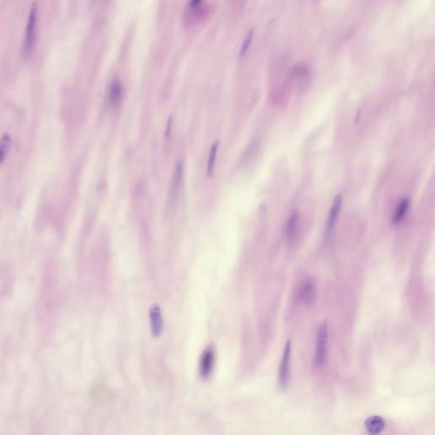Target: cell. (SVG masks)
Listing matches in <instances>:
<instances>
[{
	"label": "cell",
	"instance_id": "17",
	"mask_svg": "<svg viewBox=\"0 0 435 435\" xmlns=\"http://www.w3.org/2000/svg\"><path fill=\"white\" fill-rule=\"evenodd\" d=\"M171 124H172V118L170 117V120H169V123H168L167 129H166V132H165V136H166V138H169L170 136V133H171Z\"/></svg>",
	"mask_w": 435,
	"mask_h": 435
},
{
	"label": "cell",
	"instance_id": "13",
	"mask_svg": "<svg viewBox=\"0 0 435 435\" xmlns=\"http://www.w3.org/2000/svg\"><path fill=\"white\" fill-rule=\"evenodd\" d=\"M297 226H298V214L297 211H295L290 216L287 221V228H286V235L290 240L293 239V237L297 234Z\"/></svg>",
	"mask_w": 435,
	"mask_h": 435
},
{
	"label": "cell",
	"instance_id": "6",
	"mask_svg": "<svg viewBox=\"0 0 435 435\" xmlns=\"http://www.w3.org/2000/svg\"><path fill=\"white\" fill-rule=\"evenodd\" d=\"M214 360H215V354L214 350L212 349H206L202 357L201 364H200V372L203 377H209L214 369Z\"/></svg>",
	"mask_w": 435,
	"mask_h": 435
},
{
	"label": "cell",
	"instance_id": "9",
	"mask_svg": "<svg viewBox=\"0 0 435 435\" xmlns=\"http://www.w3.org/2000/svg\"><path fill=\"white\" fill-rule=\"evenodd\" d=\"M123 88L120 82L117 80L112 81L110 85L109 91H108V99L109 103L112 107H115L120 103L123 99Z\"/></svg>",
	"mask_w": 435,
	"mask_h": 435
},
{
	"label": "cell",
	"instance_id": "8",
	"mask_svg": "<svg viewBox=\"0 0 435 435\" xmlns=\"http://www.w3.org/2000/svg\"><path fill=\"white\" fill-rule=\"evenodd\" d=\"M385 427V421L379 416H372L365 421V428L370 434H378Z\"/></svg>",
	"mask_w": 435,
	"mask_h": 435
},
{
	"label": "cell",
	"instance_id": "4",
	"mask_svg": "<svg viewBox=\"0 0 435 435\" xmlns=\"http://www.w3.org/2000/svg\"><path fill=\"white\" fill-rule=\"evenodd\" d=\"M183 175H184V166L181 162H178L175 169L174 177H173L172 184H171V188H170V199H169V204L170 206L173 207L175 205V203L177 200L179 192H180L181 185H182Z\"/></svg>",
	"mask_w": 435,
	"mask_h": 435
},
{
	"label": "cell",
	"instance_id": "2",
	"mask_svg": "<svg viewBox=\"0 0 435 435\" xmlns=\"http://www.w3.org/2000/svg\"><path fill=\"white\" fill-rule=\"evenodd\" d=\"M37 24H38V11L36 5L32 6L29 13L28 21L26 23L25 39H24L23 52L26 56L31 55L34 50L36 40Z\"/></svg>",
	"mask_w": 435,
	"mask_h": 435
},
{
	"label": "cell",
	"instance_id": "12",
	"mask_svg": "<svg viewBox=\"0 0 435 435\" xmlns=\"http://www.w3.org/2000/svg\"><path fill=\"white\" fill-rule=\"evenodd\" d=\"M151 326L154 334H159L162 327V316L159 308L154 306L151 308Z\"/></svg>",
	"mask_w": 435,
	"mask_h": 435
},
{
	"label": "cell",
	"instance_id": "16",
	"mask_svg": "<svg viewBox=\"0 0 435 435\" xmlns=\"http://www.w3.org/2000/svg\"><path fill=\"white\" fill-rule=\"evenodd\" d=\"M203 1H204V0H190V2H189L188 6H189L190 9H191V10H195V9L198 8L199 6H201L202 3H203Z\"/></svg>",
	"mask_w": 435,
	"mask_h": 435
},
{
	"label": "cell",
	"instance_id": "10",
	"mask_svg": "<svg viewBox=\"0 0 435 435\" xmlns=\"http://www.w3.org/2000/svg\"><path fill=\"white\" fill-rule=\"evenodd\" d=\"M410 203L409 199H403L399 202V204L397 206L396 210L394 212L393 215V223L394 224H399L401 223L402 220L405 219V217L407 216V212L409 210Z\"/></svg>",
	"mask_w": 435,
	"mask_h": 435
},
{
	"label": "cell",
	"instance_id": "3",
	"mask_svg": "<svg viewBox=\"0 0 435 435\" xmlns=\"http://www.w3.org/2000/svg\"><path fill=\"white\" fill-rule=\"evenodd\" d=\"M291 343L287 341L285 344L283 354H282V361L280 365L279 371V384L282 388L287 387L289 382L290 370H291Z\"/></svg>",
	"mask_w": 435,
	"mask_h": 435
},
{
	"label": "cell",
	"instance_id": "5",
	"mask_svg": "<svg viewBox=\"0 0 435 435\" xmlns=\"http://www.w3.org/2000/svg\"><path fill=\"white\" fill-rule=\"evenodd\" d=\"M299 297L306 305H311L316 297V287L312 281H305L300 287Z\"/></svg>",
	"mask_w": 435,
	"mask_h": 435
},
{
	"label": "cell",
	"instance_id": "15",
	"mask_svg": "<svg viewBox=\"0 0 435 435\" xmlns=\"http://www.w3.org/2000/svg\"><path fill=\"white\" fill-rule=\"evenodd\" d=\"M253 30H251V31L248 32L247 37H246L245 39H244V41H243L242 50H241V55H242V56L245 55L247 51H248V49L250 47L251 43H252V40H253Z\"/></svg>",
	"mask_w": 435,
	"mask_h": 435
},
{
	"label": "cell",
	"instance_id": "1",
	"mask_svg": "<svg viewBox=\"0 0 435 435\" xmlns=\"http://www.w3.org/2000/svg\"><path fill=\"white\" fill-rule=\"evenodd\" d=\"M328 353V327L326 322L319 326L316 335L315 345V364L321 367L326 363Z\"/></svg>",
	"mask_w": 435,
	"mask_h": 435
},
{
	"label": "cell",
	"instance_id": "14",
	"mask_svg": "<svg viewBox=\"0 0 435 435\" xmlns=\"http://www.w3.org/2000/svg\"><path fill=\"white\" fill-rule=\"evenodd\" d=\"M219 148V141H217L216 143H214L212 146L210 154H209V162H208V169H207V174L209 176L212 175L213 171H214V164H215V159H216L217 151Z\"/></svg>",
	"mask_w": 435,
	"mask_h": 435
},
{
	"label": "cell",
	"instance_id": "7",
	"mask_svg": "<svg viewBox=\"0 0 435 435\" xmlns=\"http://www.w3.org/2000/svg\"><path fill=\"white\" fill-rule=\"evenodd\" d=\"M341 207L342 196L339 195L337 196L336 198L334 199L333 204H332L331 211H330V214H329L327 224H326V238L330 236L331 230L333 229L335 223H336L337 219H338V217H339V212L341 210Z\"/></svg>",
	"mask_w": 435,
	"mask_h": 435
},
{
	"label": "cell",
	"instance_id": "11",
	"mask_svg": "<svg viewBox=\"0 0 435 435\" xmlns=\"http://www.w3.org/2000/svg\"><path fill=\"white\" fill-rule=\"evenodd\" d=\"M12 147V138L9 133H5L0 139V164L6 161Z\"/></svg>",
	"mask_w": 435,
	"mask_h": 435
}]
</instances>
